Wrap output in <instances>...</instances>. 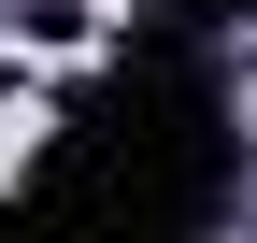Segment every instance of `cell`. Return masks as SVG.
<instances>
[{"instance_id": "cell-1", "label": "cell", "mask_w": 257, "mask_h": 243, "mask_svg": "<svg viewBox=\"0 0 257 243\" xmlns=\"http://www.w3.org/2000/svg\"><path fill=\"white\" fill-rule=\"evenodd\" d=\"M29 129H43V114H29V100H15V114H0V172H15V158H29Z\"/></svg>"}]
</instances>
